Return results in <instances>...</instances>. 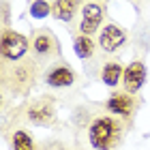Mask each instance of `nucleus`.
<instances>
[{"label":"nucleus","instance_id":"nucleus-1","mask_svg":"<svg viewBox=\"0 0 150 150\" xmlns=\"http://www.w3.org/2000/svg\"><path fill=\"white\" fill-rule=\"evenodd\" d=\"M125 135V125L114 116H97L88 125V142L94 150H114Z\"/></svg>","mask_w":150,"mask_h":150},{"label":"nucleus","instance_id":"nucleus-2","mask_svg":"<svg viewBox=\"0 0 150 150\" xmlns=\"http://www.w3.org/2000/svg\"><path fill=\"white\" fill-rule=\"evenodd\" d=\"M32 54H35V58L39 62H52V60H56L60 56V47H58V41L54 37V32L41 28V30H35L32 32Z\"/></svg>","mask_w":150,"mask_h":150},{"label":"nucleus","instance_id":"nucleus-3","mask_svg":"<svg viewBox=\"0 0 150 150\" xmlns=\"http://www.w3.org/2000/svg\"><path fill=\"white\" fill-rule=\"evenodd\" d=\"M0 52H2L4 64L6 62H17L28 52V39L24 35H19V32H15V30H4L2 41H0Z\"/></svg>","mask_w":150,"mask_h":150},{"label":"nucleus","instance_id":"nucleus-4","mask_svg":"<svg viewBox=\"0 0 150 150\" xmlns=\"http://www.w3.org/2000/svg\"><path fill=\"white\" fill-rule=\"evenodd\" d=\"M103 19H105V4L101 2V0H88V2L81 6L79 32L81 35H92V32H97Z\"/></svg>","mask_w":150,"mask_h":150},{"label":"nucleus","instance_id":"nucleus-5","mask_svg":"<svg viewBox=\"0 0 150 150\" xmlns=\"http://www.w3.org/2000/svg\"><path fill=\"white\" fill-rule=\"evenodd\" d=\"M26 118H28L32 125L37 127H50L56 120V107H54V101L50 99H39L35 103L28 105L26 110Z\"/></svg>","mask_w":150,"mask_h":150},{"label":"nucleus","instance_id":"nucleus-6","mask_svg":"<svg viewBox=\"0 0 150 150\" xmlns=\"http://www.w3.org/2000/svg\"><path fill=\"white\" fill-rule=\"evenodd\" d=\"M127 43V32L120 28L118 24H105L101 28V35H99V47L107 54H114L118 52L120 47H125Z\"/></svg>","mask_w":150,"mask_h":150},{"label":"nucleus","instance_id":"nucleus-7","mask_svg":"<svg viewBox=\"0 0 150 150\" xmlns=\"http://www.w3.org/2000/svg\"><path fill=\"white\" fill-rule=\"evenodd\" d=\"M43 79H45V84L52 86V88H67V86H73L75 71L64 62H56L43 73Z\"/></svg>","mask_w":150,"mask_h":150},{"label":"nucleus","instance_id":"nucleus-8","mask_svg":"<svg viewBox=\"0 0 150 150\" xmlns=\"http://www.w3.org/2000/svg\"><path fill=\"white\" fill-rule=\"evenodd\" d=\"M144 81H146V67H144L142 60H133V62H129V64L125 67L122 86H125L127 92L135 94L142 86H144Z\"/></svg>","mask_w":150,"mask_h":150},{"label":"nucleus","instance_id":"nucleus-9","mask_svg":"<svg viewBox=\"0 0 150 150\" xmlns=\"http://www.w3.org/2000/svg\"><path fill=\"white\" fill-rule=\"evenodd\" d=\"M135 97L131 92H114L110 99H107L105 107L110 110L114 116H122V118H127V116H131L135 112Z\"/></svg>","mask_w":150,"mask_h":150},{"label":"nucleus","instance_id":"nucleus-10","mask_svg":"<svg viewBox=\"0 0 150 150\" xmlns=\"http://www.w3.org/2000/svg\"><path fill=\"white\" fill-rule=\"evenodd\" d=\"M77 9H79V0H54L52 15L60 22H71Z\"/></svg>","mask_w":150,"mask_h":150},{"label":"nucleus","instance_id":"nucleus-11","mask_svg":"<svg viewBox=\"0 0 150 150\" xmlns=\"http://www.w3.org/2000/svg\"><path fill=\"white\" fill-rule=\"evenodd\" d=\"M125 75V67H122L118 60H107L101 69V81L105 86H118V81Z\"/></svg>","mask_w":150,"mask_h":150},{"label":"nucleus","instance_id":"nucleus-12","mask_svg":"<svg viewBox=\"0 0 150 150\" xmlns=\"http://www.w3.org/2000/svg\"><path fill=\"white\" fill-rule=\"evenodd\" d=\"M73 47H75V54L81 58V60H90L94 56V41L90 39V35H75L73 39Z\"/></svg>","mask_w":150,"mask_h":150},{"label":"nucleus","instance_id":"nucleus-13","mask_svg":"<svg viewBox=\"0 0 150 150\" xmlns=\"http://www.w3.org/2000/svg\"><path fill=\"white\" fill-rule=\"evenodd\" d=\"M13 150H37L35 139L26 131H15L13 133Z\"/></svg>","mask_w":150,"mask_h":150},{"label":"nucleus","instance_id":"nucleus-14","mask_svg":"<svg viewBox=\"0 0 150 150\" xmlns=\"http://www.w3.org/2000/svg\"><path fill=\"white\" fill-rule=\"evenodd\" d=\"M52 11V6L45 2V0H35L30 6V13H32V17H45L47 13Z\"/></svg>","mask_w":150,"mask_h":150}]
</instances>
